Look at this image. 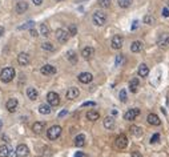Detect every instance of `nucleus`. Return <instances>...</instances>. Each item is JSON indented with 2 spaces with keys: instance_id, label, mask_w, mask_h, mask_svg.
<instances>
[{
  "instance_id": "7",
  "label": "nucleus",
  "mask_w": 169,
  "mask_h": 157,
  "mask_svg": "<svg viewBox=\"0 0 169 157\" xmlns=\"http://www.w3.org/2000/svg\"><path fill=\"white\" fill-rule=\"evenodd\" d=\"M157 45L160 48H168L169 47V33H161L157 39Z\"/></svg>"
},
{
  "instance_id": "31",
  "label": "nucleus",
  "mask_w": 169,
  "mask_h": 157,
  "mask_svg": "<svg viewBox=\"0 0 169 157\" xmlns=\"http://www.w3.org/2000/svg\"><path fill=\"white\" fill-rule=\"evenodd\" d=\"M67 59H68L72 64H76L77 63V55H76L75 51H68L67 52Z\"/></svg>"
},
{
  "instance_id": "19",
  "label": "nucleus",
  "mask_w": 169,
  "mask_h": 157,
  "mask_svg": "<svg viewBox=\"0 0 169 157\" xmlns=\"http://www.w3.org/2000/svg\"><path fill=\"white\" fill-rule=\"evenodd\" d=\"M27 10H28V3H27V2H19L16 4V12L19 15L27 12Z\"/></svg>"
},
{
  "instance_id": "49",
  "label": "nucleus",
  "mask_w": 169,
  "mask_h": 157,
  "mask_svg": "<svg viewBox=\"0 0 169 157\" xmlns=\"http://www.w3.org/2000/svg\"><path fill=\"white\" fill-rule=\"evenodd\" d=\"M137 24H139L137 21H133V26H132V29H136V28H137Z\"/></svg>"
},
{
  "instance_id": "15",
  "label": "nucleus",
  "mask_w": 169,
  "mask_h": 157,
  "mask_svg": "<svg viewBox=\"0 0 169 157\" xmlns=\"http://www.w3.org/2000/svg\"><path fill=\"white\" fill-rule=\"evenodd\" d=\"M79 95H80V91L76 87H72L67 91V98L68 100H75V98L79 97Z\"/></svg>"
},
{
  "instance_id": "36",
  "label": "nucleus",
  "mask_w": 169,
  "mask_h": 157,
  "mask_svg": "<svg viewBox=\"0 0 169 157\" xmlns=\"http://www.w3.org/2000/svg\"><path fill=\"white\" fill-rule=\"evenodd\" d=\"M97 3L101 8H108L110 5V0H97Z\"/></svg>"
},
{
  "instance_id": "23",
  "label": "nucleus",
  "mask_w": 169,
  "mask_h": 157,
  "mask_svg": "<svg viewBox=\"0 0 169 157\" xmlns=\"http://www.w3.org/2000/svg\"><path fill=\"white\" fill-rule=\"evenodd\" d=\"M27 96H28L29 100L35 101V100H38V97H39V92L36 91L35 88H28L27 89Z\"/></svg>"
},
{
  "instance_id": "37",
  "label": "nucleus",
  "mask_w": 169,
  "mask_h": 157,
  "mask_svg": "<svg viewBox=\"0 0 169 157\" xmlns=\"http://www.w3.org/2000/svg\"><path fill=\"white\" fill-rule=\"evenodd\" d=\"M68 29H69V35H71V36H75L76 33H77V27H76L75 24H71Z\"/></svg>"
},
{
  "instance_id": "28",
  "label": "nucleus",
  "mask_w": 169,
  "mask_h": 157,
  "mask_svg": "<svg viewBox=\"0 0 169 157\" xmlns=\"http://www.w3.org/2000/svg\"><path fill=\"white\" fill-rule=\"evenodd\" d=\"M129 131H131V133L134 134L136 137L143 136V128H141V127H137V125H132Z\"/></svg>"
},
{
  "instance_id": "35",
  "label": "nucleus",
  "mask_w": 169,
  "mask_h": 157,
  "mask_svg": "<svg viewBox=\"0 0 169 157\" xmlns=\"http://www.w3.org/2000/svg\"><path fill=\"white\" fill-rule=\"evenodd\" d=\"M41 48L44 49V51H50V52L55 51V47H53V44H52V43H43Z\"/></svg>"
},
{
  "instance_id": "39",
  "label": "nucleus",
  "mask_w": 169,
  "mask_h": 157,
  "mask_svg": "<svg viewBox=\"0 0 169 157\" xmlns=\"http://www.w3.org/2000/svg\"><path fill=\"white\" fill-rule=\"evenodd\" d=\"M158 140H160V134H158V133H155V134H153V136H152V137H150V143H152V144L157 143Z\"/></svg>"
},
{
  "instance_id": "22",
  "label": "nucleus",
  "mask_w": 169,
  "mask_h": 157,
  "mask_svg": "<svg viewBox=\"0 0 169 157\" xmlns=\"http://www.w3.org/2000/svg\"><path fill=\"white\" fill-rule=\"evenodd\" d=\"M139 85H140V80L139 79H137V77L136 79H132L129 81V91L132 92V93H136Z\"/></svg>"
},
{
  "instance_id": "11",
  "label": "nucleus",
  "mask_w": 169,
  "mask_h": 157,
  "mask_svg": "<svg viewBox=\"0 0 169 157\" xmlns=\"http://www.w3.org/2000/svg\"><path fill=\"white\" fill-rule=\"evenodd\" d=\"M139 115H140V109L133 108V109H129V110H127V112H125L124 119L128 120V121H133V120L136 119Z\"/></svg>"
},
{
  "instance_id": "44",
  "label": "nucleus",
  "mask_w": 169,
  "mask_h": 157,
  "mask_svg": "<svg viewBox=\"0 0 169 157\" xmlns=\"http://www.w3.org/2000/svg\"><path fill=\"white\" fill-rule=\"evenodd\" d=\"M131 156L132 157H143V156H141V153H139V152H132Z\"/></svg>"
},
{
  "instance_id": "50",
  "label": "nucleus",
  "mask_w": 169,
  "mask_h": 157,
  "mask_svg": "<svg viewBox=\"0 0 169 157\" xmlns=\"http://www.w3.org/2000/svg\"><path fill=\"white\" fill-rule=\"evenodd\" d=\"M3 128V122H2V120H0V129Z\"/></svg>"
},
{
  "instance_id": "47",
  "label": "nucleus",
  "mask_w": 169,
  "mask_h": 157,
  "mask_svg": "<svg viewBox=\"0 0 169 157\" xmlns=\"http://www.w3.org/2000/svg\"><path fill=\"white\" fill-rule=\"evenodd\" d=\"M3 35H4V27H2V26H0V38H2Z\"/></svg>"
},
{
  "instance_id": "41",
  "label": "nucleus",
  "mask_w": 169,
  "mask_h": 157,
  "mask_svg": "<svg viewBox=\"0 0 169 157\" xmlns=\"http://www.w3.org/2000/svg\"><path fill=\"white\" fill-rule=\"evenodd\" d=\"M95 105H96L95 101H85V103H83V107H95Z\"/></svg>"
},
{
  "instance_id": "42",
  "label": "nucleus",
  "mask_w": 169,
  "mask_h": 157,
  "mask_svg": "<svg viewBox=\"0 0 169 157\" xmlns=\"http://www.w3.org/2000/svg\"><path fill=\"white\" fill-rule=\"evenodd\" d=\"M29 33L33 36V38H36V36H39L38 31H36V29H33V28H31V29H29Z\"/></svg>"
},
{
  "instance_id": "51",
  "label": "nucleus",
  "mask_w": 169,
  "mask_h": 157,
  "mask_svg": "<svg viewBox=\"0 0 169 157\" xmlns=\"http://www.w3.org/2000/svg\"><path fill=\"white\" fill-rule=\"evenodd\" d=\"M56 2H63V0H56Z\"/></svg>"
},
{
  "instance_id": "21",
  "label": "nucleus",
  "mask_w": 169,
  "mask_h": 157,
  "mask_svg": "<svg viewBox=\"0 0 169 157\" xmlns=\"http://www.w3.org/2000/svg\"><path fill=\"white\" fill-rule=\"evenodd\" d=\"M104 128L109 129V131L115 128V119H113L112 116H108V117L104 119Z\"/></svg>"
},
{
  "instance_id": "46",
  "label": "nucleus",
  "mask_w": 169,
  "mask_h": 157,
  "mask_svg": "<svg viewBox=\"0 0 169 157\" xmlns=\"http://www.w3.org/2000/svg\"><path fill=\"white\" fill-rule=\"evenodd\" d=\"M75 157H85V155H84V153H83V152H76Z\"/></svg>"
},
{
  "instance_id": "6",
  "label": "nucleus",
  "mask_w": 169,
  "mask_h": 157,
  "mask_svg": "<svg viewBox=\"0 0 169 157\" xmlns=\"http://www.w3.org/2000/svg\"><path fill=\"white\" fill-rule=\"evenodd\" d=\"M115 144L119 149H124V148H127V145H128V137L125 136V134H119L115 140Z\"/></svg>"
},
{
  "instance_id": "33",
  "label": "nucleus",
  "mask_w": 169,
  "mask_h": 157,
  "mask_svg": "<svg viewBox=\"0 0 169 157\" xmlns=\"http://www.w3.org/2000/svg\"><path fill=\"white\" fill-rule=\"evenodd\" d=\"M33 27H35V21H27V23H24L23 26H20L19 27V29L20 31H23V29H31V28H33Z\"/></svg>"
},
{
  "instance_id": "24",
  "label": "nucleus",
  "mask_w": 169,
  "mask_h": 157,
  "mask_svg": "<svg viewBox=\"0 0 169 157\" xmlns=\"http://www.w3.org/2000/svg\"><path fill=\"white\" fill-rule=\"evenodd\" d=\"M75 145L77 148H81L85 145V136L84 134H77V136L75 137Z\"/></svg>"
},
{
  "instance_id": "12",
  "label": "nucleus",
  "mask_w": 169,
  "mask_h": 157,
  "mask_svg": "<svg viewBox=\"0 0 169 157\" xmlns=\"http://www.w3.org/2000/svg\"><path fill=\"white\" fill-rule=\"evenodd\" d=\"M40 72L45 76H51V75H55V73H56V68H55L53 65H51V64H45V65L41 67Z\"/></svg>"
},
{
  "instance_id": "40",
  "label": "nucleus",
  "mask_w": 169,
  "mask_h": 157,
  "mask_svg": "<svg viewBox=\"0 0 169 157\" xmlns=\"http://www.w3.org/2000/svg\"><path fill=\"white\" fill-rule=\"evenodd\" d=\"M122 63V55H119V56H116V67H120Z\"/></svg>"
},
{
  "instance_id": "43",
  "label": "nucleus",
  "mask_w": 169,
  "mask_h": 157,
  "mask_svg": "<svg viewBox=\"0 0 169 157\" xmlns=\"http://www.w3.org/2000/svg\"><path fill=\"white\" fill-rule=\"evenodd\" d=\"M162 15H164L165 17H169V10H168L167 7H165V8H162Z\"/></svg>"
},
{
  "instance_id": "8",
  "label": "nucleus",
  "mask_w": 169,
  "mask_h": 157,
  "mask_svg": "<svg viewBox=\"0 0 169 157\" xmlns=\"http://www.w3.org/2000/svg\"><path fill=\"white\" fill-rule=\"evenodd\" d=\"M122 44H124V39H122L121 35H115L112 38V43H110V45H112L113 49H120L122 47Z\"/></svg>"
},
{
  "instance_id": "2",
  "label": "nucleus",
  "mask_w": 169,
  "mask_h": 157,
  "mask_svg": "<svg viewBox=\"0 0 169 157\" xmlns=\"http://www.w3.org/2000/svg\"><path fill=\"white\" fill-rule=\"evenodd\" d=\"M92 20H93L95 26L101 27V26H104V24L107 23V15L104 14L103 11H97V12H95V14H93Z\"/></svg>"
},
{
  "instance_id": "27",
  "label": "nucleus",
  "mask_w": 169,
  "mask_h": 157,
  "mask_svg": "<svg viewBox=\"0 0 169 157\" xmlns=\"http://www.w3.org/2000/svg\"><path fill=\"white\" fill-rule=\"evenodd\" d=\"M39 112L41 113V115H50V113L52 112L51 105L50 104H41V105L39 107Z\"/></svg>"
},
{
  "instance_id": "10",
  "label": "nucleus",
  "mask_w": 169,
  "mask_h": 157,
  "mask_svg": "<svg viewBox=\"0 0 169 157\" xmlns=\"http://www.w3.org/2000/svg\"><path fill=\"white\" fill-rule=\"evenodd\" d=\"M29 155V149L26 144H20L16 148V157H27Z\"/></svg>"
},
{
  "instance_id": "13",
  "label": "nucleus",
  "mask_w": 169,
  "mask_h": 157,
  "mask_svg": "<svg viewBox=\"0 0 169 157\" xmlns=\"http://www.w3.org/2000/svg\"><path fill=\"white\" fill-rule=\"evenodd\" d=\"M77 79H79L80 83H83V84H88V83H91L92 80H93V76L88 72H83L77 76Z\"/></svg>"
},
{
  "instance_id": "45",
  "label": "nucleus",
  "mask_w": 169,
  "mask_h": 157,
  "mask_svg": "<svg viewBox=\"0 0 169 157\" xmlns=\"http://www.w3.org/2000/svg\"><path fill=\"white\" fill-rule=\"evenodd\" d=\"M32 3H33L35 5H40V4L43 3V0H32Z\"/></svg>"
},
{
  "instance_id": "18",
  "label": "nucleus",
  "mask_w": 169,
  "mask_h": 157,
  "mask_svg": "<svg viewBox=\"0 0 169 157\" xmlns=\"http://www.w3.org/2000/svg\"><path fill=\"white\" fill-rule=\"evenodd\" d=\"M44 128H45L44 121H36L35 124L32 125V131L35 132V133H41V132L44 131Z\"/></svg>"
},
{
  "instance_id": "9",
  "label": "nucleus",
  "mask_w": 169,
  "mask_h": 157,
  "mask_svg": "<svg viewBox=\"0 0 169 157\" xmlns=\"http://www.w3.org/2000/svg\"><path fill=\"white\" fill-rule=\"evenodd\" d=\"M17 107H19V101H17V98H10V100L7 101V104H5V108L10 113H14L16 112Z\"/></svg>"
},
{
  "instance_id": "25",
  "label": "nucleus",
  "mask_w": 169,
  "mask_h": 157,
  "mask_svg": "<svg viewBox=\"0 0 169 157\" xmlns=\"http://www.w3.org/2000/svg\"><path fill=\"white\" fill-rule=\"evenodd\" d=\"M141 49H143V43L139 41V40H136V41H133V43L131 44V51L134 52V53L140 52Z\"/></svg>"
},
{
  "instance_id": "29",
  "label": "nucleus",
  "mask_w": 169,
  "mask_h": 157,
  "mask_svg": "<svg viewBox=\"0 0 169 157\" xmlns=\"http://www.w3.org/2000/svg\"><path fill=\"white\" fill-rule=\"evenodd\" d=\"M40 35L44 36V38H48L51 35V31L47 24H40Z\"/></svg>"
},
{
  "instance_id": "48",
  "label": "nucleus",
  "mask_w": 169,
  "mask_h": 157,
  "mask_svg": "<svg viewBox=\"0 0 169 157\" xmlns=\"http://www.w3.org/2000/svg\"><path fill=\"white\" fill-rule=\"evenodd\" d=\"M67 113H68L67 110H63V112H60V113H59V117H63V116H65Z\"/></svg>"
},
{
  "instance_id": "14",
  "label": "nucleus",
  "mask_w": 169,
  "mask_h": 157,
  "mask_svg": "<svg viewBox=\"0 0 169 157\" xmlns=\"http://www.w3.org/2000/svg\"><path fill=\"white\" fill-rule=\"evenodd\" d=\"M29 60H31L29 59V55L26 53V52H21V53H19V56H17V61H19V64H20V65H23V67L28 65Z\"/></svg>"
},
{
  "instance_id": "30",
  "label": "nucleus",
  "mask_w": 169,
  "mask_h": 157,
  "mask_svg": "<svg viewBox=\"0 0 169 157\" xmlns=\"http://www.w3.org/2000/svg\"><path fill=\"white\" fill-rule=\"evenodd\" d=\"M11 149L7 145H0V157H10Z\"/></svg>"
},
{
  "instance_id": "26",
  "label": "nucleus",
  "mask_w": 169,
  "mask_h": 157,
  "mask_svg": "<svg viewBox=\"0 0 169 157\" xmlns=\"http://www.w3.org/2000/svg\"><path fill=\"white\" fill-rule=\"evenodd\" d=\"M100 117V113L97 112V110H89V112L87 113V119L89 120V121H96V120H99Z\"/></svg>"
},
{
  "instance_id": "4",
  "label": "nucleus",
  "mask_w": 169,
  "mask_h": 157,
  "mask_svg": "<svg viewBox=\"0 0 169 157\" xmlns=\"http://www.w3.org/2000/svg\"><path fill=\"white\" fill-rule=\"evenodd\" d=\"M47 101L51 107H57L60 104V96L56 92H50V93L47 95Z\"/></svg>"
},
{
  "instance_id": "32",
  "label": "nucleus",
  "mask_w": 169,
  "mask_h": 157,
  "mask_svg": "<svg viewBox=\"0 0 169 157\" xmlns=\"http://www.w3.org/2000/svg\"><path fill=\"white\" fill-rule=\"evenodd\" d=\"M117 3H119V7L128 8V7H131V4L133 3V0H117Z\"/></svg>"
},
{
  "instance_id": "20",
  "label": "nucleus",
  "mask_w": 169,
  "mask_h": 157,
  "mask_svg": "<svg viewBox=\"0 0 169 157\" xmlns=\"http://www.w3.org/2000/svg\"><path fill=\"white\" fill-rule=\"evenodd\" d=\"M139 76L140 77H146V76L149 75V68H148V65L146 64H140L139 65Z\"/></svg>"
},
{
  "instance_id": "1",
  "label": "nucleus",
  "mask_w": 169,
  "mask_h": 157,
  "mask_svg": "<svg viewBox=\"0 0 169 157\" xmlns=\"http://www.w3.org/2000/svg\"><path fill=\"white\" fill-rule=\"evenodd\" d=\"M15 77V69L12 67H8V68H4L0 73V80L3 83H10L12 81Z\"/></svg>"
},
{
  "instance_id": "5",
  "label": "nucleus",
  "mask_w": 169,
  "mask_h": 157,
  "mask_svg": "<svg viewBox=\"0 0 169 157\" xmlns=\"http://www.w3.org/2000/svg\"><path fill=\"white\" fill-rule=\"evenodd\" d=\"M56 39L59 43H61V44H65L69 39V33L67 32L65 29H57L56 31Z\"/></svg>"
},
{
  "instance_id": "17",
  "label": "nucleus",
  "mask_w": 169,
  "mask_h": 157,
  "mask_svg": "<svg viewBox=\"0 0 169 157\" xmlns=\"http://www.w3.org/2000/svg\"><path fill=\"white\" fill-rule=\"evenodd\" d=\"M146 120H148V122L150 125H156V127H158V125L161 124V120H160V117L157 115H155V113H149Z\"/></svg>"
},
{
  "instance_id": "52",
  "label": "nucleus",
  "mask_w": 169,
  "mask_h": 157,
  "mask_svg": "<svg viewBox=\"0 0 169 157\" xmlns=\"http://www.w3.org/2000/svg\"><path fill=\"white\" fill-rule=\"evenodd\" d=\"M168 105H169V98H168Z\"/></svg>"
},
{
  "instance_id": "38",
  "label": "nucleus",
  "mask_w": 169,
  "mask_h": 157,
  "mask_svg": "<svg viewBox=\"0 0 169 157\" xmlns=\"http://www.w3.org/2000/svg\"><path fill=\"white\" fill-rule=\"evenodd\" d=\"M119 97H120V100H121L122 103H125V101H127V91H125V89H121V91H120Z\"/></svg>"
},
{
  "instance_id": "3",
  "label": "nucleus",
  "mask_w": 169,
  "mask_h": 157,
  "mask_svg": "<svg viewBox=\"0 0 169 157\" xmlns=\"http://www.w3.org/2000/svg\"><path fill=\"white\" fill-rule=\"evenodd\" d=\"M60 134H61V127H59V125H53V127H51L47 131V136L50 140H56V138L60 137Z\"/></svg>"
},
{
  "instance_id": "34",
  "label": "nucleus",
  "mask_w": 169,
  "mask_h": 157,
  "mask_svg": "<svg viewBox=\"0 0 169 157\" xmlns=\"http://www.w3.org/2000/svg\"><path fill=\"white\" fill-rule=\"evenodd\" d=\"M155 17L152 16V15H145L144 16V23L148 24V26H152V24H155Z\"/></svg>"
},
{
  "instance_id": "16",
  "label": "nucleus",
  "mask_w": 169,
  "mask_h": 157,
  "mask_svg": "<svg viewBox=\"0 0 169 157\" xmlns=\"http://www.w3.org/2000/svg\"><path fill=\"white\" fill-rule=\"evenodd\" d=\"M93 55H95V49L92 48V47H85V48L81 51V56L84 57L85 60L92 59V57H93Z\"/></svg>"
}]
</instances>
